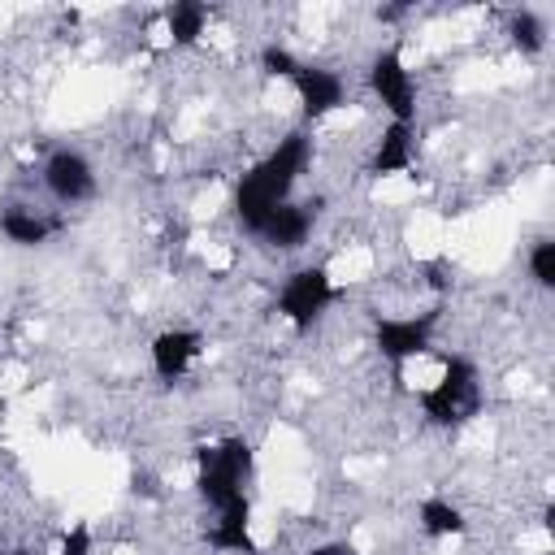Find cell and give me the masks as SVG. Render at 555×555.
I'll list each match as a JSON object with an SVG mask.
<instances>
[{
    "instance_id": "1",
    "label": "cell",
    "mask_w": 555,
    "mask_h": 555,
    "mask_svg": "<svg viewBox=\"0 0 555 555\" xmlns=\"http://www.w3.org/2000/svg\"><path fill=\"white\" fill-rule=\"evenodd\" d=\"M195 464H199V477H195L199 494L221 512L217 529L208 533L212 546L260 555V546L247 533V494H243V477L251 473V447L243 438H225L217 447H199Z\"/></svg>"
},
{
    "instance_id": "2",
    "label": "cell",
    "mask_w": 555,
    "mask_h": 555,
    "mask_svg": "<svg viewBox=\"0 0 555 555\" xmlns=\"http://www.w3.org/2000/svg\"><path fill=\"white\" fill-rule=\"evenodd\" d=\"M308 156H312V147H308V134H286L251 173H243V182H238V195H234V204H238V221L247 225V230H256L260 234V225H264V217L278 208V204H286V195H291V182H295V173L308 165Z\"/></svg>"
},
{
    "instance_id": "3",
    "label": "cell",
    "mask_w": 555,
    "mask_h": 555,
    "mask_svg": "<svg viewBox=\"0 0 555 555\" xmlns=\"http://www.w3.org/2000/svg\"><path fill=\"white\" fill-rule=\"evenodd\" d=\"M425 416L434 425H460L468 416L481 412V390H477V373L464 356H442V382L434 390L421 395Z\"/></svg>"
},
{
    "instance_id": "4",
    "label": "cell",
    "mask_w": 555,
    "mask_h": 555,
    "mask_svg": "<svg viewBox=\"0 0 555 555\" xmlns=\"http://www.w3.org/2000/svg\"><path fill=\"white\" fill-rule=\"evenodd\" d=\"M330 299H334V286H330L325 269H299V273L286 282V291H282V312L291 317L295 330H308V325L317 321V312H321Z\"/></svg>"
},
{
    "instance_id": "5",
    "label": "cell",
    "mask_w": 555,
    "mask_h": 555,
    "mask_svg": "<svg viewBox=\"0 0 555 555\" xmlns=\"http://www.w3.org/2000/svg\"><path fill=\"white\" fill-rule=\"evenodd\" d=\"M369 78H373V91L382 95V104L395 113V121L412 126V113H416V87H412V78H408V69H403L399 52H377Z\"/></svg>"
},
{
    "instance_id": "6",
    "label": "cell",
    "mask_w": 555,
    "mask_h": 555,
    "mask_svg": "<svg viewBox=\"0 0 555 555\" xmlns=\"http://www.w3.org/2000/svg\"><path fill=\"white\" fill-rule=\"evenodd\" d=\"M43 182H48V191H52L56 199H65V204H78V199H87V195L95 191V173H91V165H87L78 152H69V147H61V152L48 156V165H43Z\"/></svg>"
},
{
    "instance_id": "7",
    "label": "cell",
    "mask_w": 555,
    "mask_h": 555,
    "mask_svg": "<svg viewBox=\"0 0 555 555\" xmlns=\"http://www.w3.org/2000/svg\"><path fill=\"white\" fill-rule=\"evenodd\" d=\"M434 321H438V308L425 312V317H416V321H377V347H382V356L399 364V360L425 351Z\"/></svg>"
},
{
    "instance_id": "8",
    "label": "cell",
    "mask_w": 555,
    "mask_h": 555,
    "mask_svg": "<svg viewBox=\"0 0 555 555\" xmlns=\"http://www.w3.org/2000/svg\"><path fill=\"white\" fill-rule=\"evenodd\" d=\"M195 356H199V334H195V330H169V334H160V338L152 343V364H156V373H160L165 382L182 377Z\"/></svg>"
},
{
    "instance_id": "9",
    "label": "cell",
    "mask_w": 555,
    "mask_h": 555,
    "mask_svg": "<svg viewBox=\"0 0 555 555\" xmlns=\"http://www.w3.org/2000/svg\"><path fill=\"white\" fill-rule=\"evenodd\" d=\"M317 208L321 204H278L269 217H264V225H260V234L269 238V243H278V247H299L304 243V234H308V225H312V217H317Z\"/></svg>"
},
{
    "instance_id": "10",
    "label": "cell",
    "mask_w": 555,
    "mask_h": 555,
    "mask_svg": "<svg viewBox=\"0 0 555 555\" xmlns=\"http://www.w3.org/2000/svg\"><path fill=\"white\" fill-rule=\"evenodd\" d=\"M295 87H299V95H304V113H308V117H321V113H330L334 104H343V82H338L330 69L299 65V69H295Z\"/></svg>"
},
{
    "instance_id": "11",
    "label": "cell",
    "mask_w": 555,
    "mask_h": 555,
    "mask_svg": "<svg viewBox=\"0 0 555 555\" xmlns=\"http://www.w3.org/2000/svg\"><path fill=\"white\" fill-rule=\"evenodd\" d=\"M408 160H412V126L395 121V126L382 134V147H377L369 173H399V169H408Z\"/></svg>"
},
{
    "instance_id": "12",
    "label": "cell",
    "mask_w": 555,
    "mask_h": 555,
    "mask_svg": "<svg viewBox=\"0 0 555 555\" xmlns=\"http://www.w3.org/2000/svg\"><path fill=\"white\" fill-rule=\"evenodd\" d=\"M56 225H61V221H43V217H35V212H26V208H4V212H0V230H4L13 243H22V247L43 243Z\"/></svg>"
},
{
    "instance_id": "13",
    "label": "cell",
    "mask_w": 555,
    "mask_h": 555,
    "mask_svg": "<svg viewBox=\"0 0 555 555\" xmlns=\"http://www.w3.org/2000/svg\"><path fill=\"white\" fill-rule=\"evenodd\" d=\"M165 17H169V35H173V43H195V35L204 30L208 9L195 4V0H178V4H169Z\"/></svg>"
},
{
    "instance_id": "14",
    "label": "cell",
    "mask_w": 555,
    "mask_h": 555,
    "mask_svg": "<svg viewBox=\"0 0 555 555\" xmlns=\"http://www.w3.org/2000/svg\"><path fill=\"white\" fill-rule=\"evenodd\" d=\"M421 525L429 538H447V533H464V516L447 503V499H425L421 503Z\"/></svg>"
},
{
    "instance_id": "15",
    "label": "cell",
    "mask_w": 555,
    "mask_h": 555,
    "mask_svg": "<svg viewBox=\"0 0 555 555\" xmlns=\"http://www.w3.org/2000/svg\"><path fill=\"white\" fill-rule=\"evenodd\" d=\"M512 39H516L525 52H538L542 39H546V30H542V22H538L529 9H520V13H512Z\"/></svg>"
},
{
    "instance_id": "16",
    "label": "cell",
    "mask_w": 555,
    "mask_h": 555,
    "mask_svg": "<svg viewBox=\"0 0 555 555\" xmlns=\"http://www.w3.org/2000/svg\"><path fill=\"white\" fill-rule=\"evenodd\" d=\"M529 269H533V278H538L542 286H555V243H551V238H542V243L529 251Z\"/></svg>"
},
{
    "instance_id": "17",
    "label": "cell",
    "mask_w": 555,
    "mask_h": 555,
    "mask_svg": "<svg viewBox=\"0 0 555 555\" xmlns=\"http://www.w3.org/2000/svg\"><path fill=\"white\" fill-rule=\"evenodd\" d=\"M260 56H264V69H269V74H286V78H295V69H299V61H295L286 48H278V43H269Z\"/></svg>"
},
{
    "instance_id": "18",
    "label": "cell",
    "mask_w": 555,
    "mask_h": 555,
    "mask_svg": "<svg viewBox=\"0 0 555 555\" xmlns=\"http://www.w3.org/2000/svg\"><path fill=\"white\" fill-rule=\"evenodd\" d=\"M91 551V533L78 525V529H69V538H65V546H61V555H87Z\"/></svg>"
},
{
    "instance_id": "19",
    "label": "cell",
    "mask_w": 555,
    "mask_h": 555,
    "mask_svg": "<svg viewBox=\"0 0 555 555\" xmlns=\"http://www.w3.org/2000/svg\"><path fill=\"white\" fill-rule=\"evenodd\" d=\"M312 555H356V551L351 546H317Z\"/></svg>"
},
{
    "instance_id": "20",
    "label": "cell",
    "mask_w": 555,
    "mask_h": 555,
    "mask_svg": "<svg viewBox=\"0 0 555 555\" xmlns=\"http://www.w3.org/2000/svg\"><path fill=\"white\" fill-rule=\"evenodd\" d=\"M399 13H403V4H390V9H377V17H382V22H395Z\"/></svg>"
},
{
    "instance_id": "21",
    "label": "cell",
    "mask_w": 555,
    "mask_h": 555,
    "mask_svg": "<svg viewBox=\"0 0 555 555\" xmlns=\"http://www.w3.org/2000/svg\"><path fill=\"white\" fill-rule=\"evenodd\" d=\"M17 555H26V551H17Z\"/></svg>"
}]
</instances>
